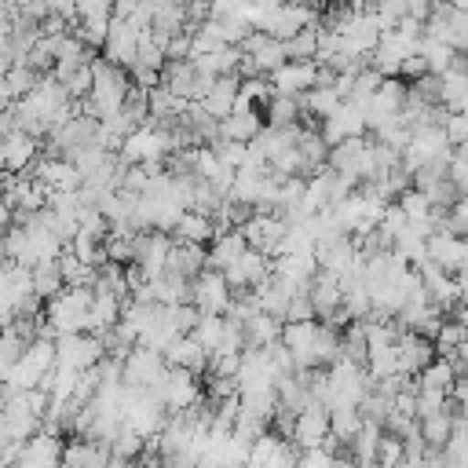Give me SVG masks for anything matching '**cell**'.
I'll return each instance as SVG.
<instances>
[{
	"label": "cell",
	"mask_w": 468,
	"mask_h": 468,
	"mask_svg": "<svg viewBox=\"0 0 468 468\" xmlns=\"http://www.w3.org/2000/svg\"><path fill=\"white\" fill-rule=\"evenodd\" d=\"M48 303V322L55 333H84L88 329V303H91V285H62Z\"/></svg>",
	"instance_id": "6da1fadb"
},
{
	"label": "cell",
	"mask_w": 468,
	"mask_h": 468,
	"mask_svg": "<svg viewBox=\"0 0 468 468\" xmlns=\"http://www.w3.org/2000/svg\"><path fill=\"white\" fill-rule=\"evenodd\" d=\"M51 362H55V340L33 336V340H26L22 355L7 366L4 384H11V388H33V384H40V377L51 369Z\"/></svg>",
	"instance_id": "7a4b0ae2"
},
{
	"label": "cell",
	"mask_w": 468,
	"mask_h": 468,
	"mask_svg": "<svg viewBox=\"0 0 468 468\" xmlns=\"http://www.w3.org/2000/svg\"><path fill=\"white\" fill-rule=\"evenodd\" d=\"M150 391L161 399V406H165L168 413H176V410H186L190 402L201 399V377L190 373V369H183V366H165L161 380H157Z\"/></svg>",
	"instance_id": "3957f363"
},
{
	"label": "cell",
	"mask_w": 468,
	"mask_h": 468,
	"mask_svg": "<svg viewBox=\"0 0 468 468\" xmlns=\"http://www.w3.org/2000/svg\"><path fill=\"white\" fill-rule=\"evenodd\" d=\"M165 373V355L157 347H146V344H135L124 358H121V384L124 388H154Z\"/></svg>",
	"instance_id": "277c9868"
},
{
	"label": "cell",
	"mask_w": 468,
	"mask_h": 468,
	"mask_svg": "<svg viewBox=\"0 0 468 468\" xmlns=\"http://www.w3.org/2000/svg\"><path fill=\"white\" fill-rule=\"evenodd\" d=\"M190 303H194L201 314H223L227 303H230V285H227L223 271L201 267V271L190 278Z\"/></svg>",
	"instance_id": "5b68a950"
},
{
	"label": "cell",
	"mask_w": 468,
	"mask_h": 468,
	"mask_svg": "<svg viewBox=\"0 0 468 468\" xmlns=\"http://www.w3.org/2000/svg\"><path fill=\"white\" fill-rule=\"evenodd\" d=\"M102 340L95 333H58L55 336V362L62 366H73V369H84V366H95L102 358Z\"/></svg>",
	"instance_id": "8992f818"
},
{
	"label": "cell",
	"mask_w": 468,
	"mask_h": 468,
	"mask_svg": "<svg viewBox=\"0 0 468 468\" xmlns=\"http://www.w3.org/2000/svg\"><path fill=\"white\" fill-rule=\"evenodd\" d=\"M238 230H241V238H245V245H249V249H260V252L274 256V252H278L282 234L289 230V223H285L278 212H252Z\"/></svg>",
	"instance_id": "52a82bcc"
},
{
	"label": "cell",
	"mask_w": 468,
	"mask_h": 468,
	"mask_svg": "<svg viewBox=\"0 0 468 468\" xmlns=\"http://www.w3.org/2000/svg\"><path fill=\"white\" fill-rule=\"evenodd\" d=\"M325 435H329V410H325L318 399H311L307 406L296 410L289 442H292L296 450H303V446H318Z\"/></svg>",
	"instance_id": "ba28073f"
},
{
	"label": "cell",
	"mask_w": 468,
	"mask_h": 468,
	"mask_svg": "<svg viewBox=\"0 0 468 468\" xmlns=\"http://www.w3.org/2000/svg\"><path fill=\"white\" fill-rule=\"evenodd\" d=\"M424 249H428V260H435V263H439L442 271H450V274L464 271V263H468V245H464L461 234L431 230V234L424 238Z\"/></svg>",
	"instance_id": "9c48e42d"
},
{
	"label": "cell",
	"mask_w": 468,
	"mask_h": 468,
	"mask_svg": "<svg viewBox=\"0 0 468 468\" xmlns=\"http://www.w3.org/2000/svg\"><path fill=\"white\" fill-rule=\"evenodd\" d=\"M40 154V139L29 135V132H18L11 128L4 139H0V172H26Z\"/></svg>",
	"instance_id": "30bf717a"
},
{
	"label": "cell",
	"mask_w": 468,
	"mask_h": 468,
	"mask_svg": "<svg viewBox=\"0 0 468 468\" xmlns=\"http://www.w3.org/2000/svg\"><path fill=\"white\" fill-rule=\"evenodd\" d=\"M314 73H318L314 58H311V62H292V58H285L282 66H274V69L267 73V84H271L274 95H300V91H307V88L314 84Z\"/></svg>",
	"instance_id": "8fae6325"
},
{
	"label": "cell",
	"mask_w": 468,
	"mask_h": 468,
	"mask_svg": "<svg viewBox=\"0 0 468 468\" xmlns=\"http://www.w3.org/2000/svg\"><path fill=\"white\" fill-rule=\"evenodd\" d=\"M362 132H366V121L347 99H340V106L318 121V135H322L325 146H333V143H340L347 135H362Z\"/></svg>",
	"instance_id": "7c38bea8"
},
{
	"label": "cell",
	"mask_w": 468,
	"mask_h": 468,
	"mask_svg": "<svg viewBox=\"0 0 468 468\" xmlns=\"http://www.w3.org/2000/svg\"><path fill=\"white\" fill-rule=\"evenodd\" d=\"M271 274V256L267 252H260V249H249L245 245V252L234 260V263H227L223 267V278H227V285L230 289H245V285H256L260 278H267Z\"/></svg>",
	"instance_id": "4fadbf2b"
},
{
	"label": "cell",
	"mask_w": 468,
	"mask_h": 468,
	"mask_svg": "<svg viewBox=\"0 0 468 468\" xmlns=\"http://www.w3.org/2000/svg\"><path fill=\"white\" fill-rule=\"evenodd\" d=\"M161 355H165V366H183V369H190V373H205V362H208V351L190 336V333H176L165 347H161Z\"/></svg>",
	"instance_id": "5bb4252c"
},
{
	"label": "cell",
	"mask_w": 468,
	"mask_h": 468,
	"mask_svg": "<svg viewBox=\"0 0 468 468\" xmlns=\"http://www.w3.org/2000/svg\"><path fill=\"white\" fill-rule=\"evenodd\" d=\"M395 351H399V369H402V373H420V369L435 358L431 340L420 336V333H413V329H399Z\"/></svg>",
	"instance_id": "9a60e30c"
},
{
	"label": "cell",
	"mask_w": 468,
	"mask_h": 468,
	"mask_svg": "<svg viewBox=\"0 0 468 468\" xmlns=\"http://www.w3.org/2000/svg\"><path fill=\"white\" fill-rule=\"evenodd\" d=\"M135 40H139V33L124 18H110L106 40H102V58H110L113 66H124L128 69V62L135 58Z\"/></svg>",
	"instance_id": "2e32d148"
},
{
	"label": "cell",
	"mask_w": 468,
	"mask_h": 468,
	"mask_svg": "<svg viewBox=\"0 0 468 468\" xmlns=\"http://www.w3.org/2000/svg\"><path fill=\"white\" fill-rule=\"evenodd\" d=\"M58 461L69 464V468H106V461H110V442L77 435L69 446H62V457H58Z\"/></svg>",
	"instance_id": "e0dca14e"
},
{
	"label": "cell",
	"mask_w": 468,
	"mask_h": 468,
	"mask_svg": "<svg viewBox=\"0 0 468 468\" xmlns=\"http://www.w3.org/2000/svg\"><path fill=\"white\" fill-rule=\"evenodd\" d=\"M234 99H238V73H216V80H212V88L197 99L201 102V110L208 113V117H227L230 110H234Z\"/></svg>",
	"instance_id": "ac0fdd59"
},
{
	"label": "cell",
	"mask_w": 468,
	"mask_h": 468,
	"mask_svg": "<svg viewBox=\"0 0 468 468\" xmlns=\"http://www.w3.org/2000/svg\"><path fill=\"white\" fill-rule=\"evenodd\" d=\"M241 252H245V238H241V230H238V227L216 230V234L208 238V249H205V267L223 271V267H227V263H234Z\"/></svg>",
	"instance_id": "d6986e66"
},
{
	"label": "cell",
	"mask_w": 468,
	"mask_h": 468,
	"mask_svg": "<svg viewBox=\"0 0 468 468\" xmlns=\"http://www.w3.org/2000/svg\"><path fill=\"white\" fill-rule=\"evenodd\" d=\"M307 296L314 303V318H325L336 303H340V278L325 267H314L311 282H307Z\"/></svg>",
	"instance_id": "ffe728a7"
},
{
	"label": "cell",
	"mask_w": 468,
	"mask_h": 468,
	"mask_svg": "<svg viewBox=\"0 0 468 468\" xmlns=\"http://www.w3.org/2000/svg\"><path fill=\"white\" fill-rule=\"evenodd\" d=\"M366 143H369V135H366V132H362V135H347V139L333 143V146L325 150V165L358 179V161H362V154H366Z\"/></svg>",
	"instance_id": "44dd1931"
},
{
	"label": "cell",
	"mask_w": 468,
	"mask_h": 468,
	"mask_svg": "<svg viewBox=\"0 0 468 468\" xmlns=\"http://www.w3.org/2000/svg\"><path fill=\"white\" fill-rule=\"evenodd\" d=\"M201 267H205V245H194V241H172L168 245V256H165V271L168 274L194 278Z\"/></svg>",
	"instance_id": "7402d4cb"
},
{
	"label": "cell",
	"mask_w": 468,
	"mask_h": 468,
	"mask_svg": "<svg viewBox=\"0 0 468 468\" xmlns=\"http://www.w3.org/2000/svg\"><path fill=\"white\" fill-rule=\"evenodd\" d=\"M260 128H263V113H260V106L230 110L227 117H219V135H223V139H238V143H249V139H252Z\"/></svg>",
	"instance_id": "603a6c76"
},
{
	"label": "cell",
	"mask_w": 468,
	"mask_h": 468,
	"mask_svg": "<svg viewBox=\"0 0 468 468\" xmlns=\"http://www.w3.org/2000/svg\"><path fill=\"white\" fill-rule=\"evenodd\" d=\"M212 234H216L212 216H201V212H194V208H183L179 219H176L172 230H168L172 241H194V245H208Z\"/></svg>",
	"instance_id": "cb8c5ba5"
},
{
	"label": "cell",
	"mask_w": 468,
	"mask_h": 468,
	"mask_svg": "<svg viewBox=\"0 0 468 468\" xmlns=\"http://www.w3.org/2000/svg\"><path fill=\"white\" fill-rule=\"evenodd\" d=\"M241 333H245V347H263V344L278 340L282 318H278V314H267V311H252V314L241 322Z\"/></svg>",
	"instance_id": "d4e9b609"
},
{
	"label": "cell",
	"mask_w": 468,
	"mask_h": 468,
	"mask_svg": "<svg viewBox=\"0 0 468 468\" xmlns=\"http://www.w3.org/2000/svg\"><path fill=\"white\" fill-rule=\"evenodd\" d=\"M296 102H300V113H307V117L322 121L325 113H333V110L340 106V95H336L333 88H325V84H311L307 91H300V95H296Z\"/></svg>",
	"instance_id": "484cf974"
},
{
	"label": "cell",
	"mask_w": 468,
	"mask_h": 468,
	"mask_svg": "<svg viewBox=\"0 0 468 468\" xmlns=\"http://www.w3.org/2000/svg\"><path fill=\"white\" fill-rule=\"evenodd\" d=\"M117 314H121V300L117 296H110V292H95L91 289V303H88V333H102V329H110L113 322H117Z\"/></svg>",
	"instance_id": "4316f807"
},
{
	"label": "cell",
	"mask_w": 468,
	"mask_h": 468,
	"mask_svg": "<svg viewBox=\"0 0 468 468\" xmlns=\"http://www.w3.org/2000/svg\"><path fill=\"white\" fill-rule=\"evenodd\" d=\"M333 358H340V329H333L329 322H322L311 336V362L314 366H329Z\"/></svg>",
	"instance_id": "83f0119b"
},
{
	"label": "cell",
	"mask_w": 468,
	"mask_h": 468,
	"mask_svg": "<svg viewBox=\"0 0 468 468\" xmlns=\"http://www.w3.org/2000/svg\"><path fill=\"white\" fill-rule=\"evenodd\" d=\"M282 48H285V58H292V62H311V58L318 55V26L296 29L292 37L282 40Z\"/></svg>",
	"instance_id": "f1b7e54d"
},
{
	"label": "cell",
	"mask_w": 468,
	"mask_h": 468,
	"mask_svg": "<svg viewBox=\"0 0 468 468\" xmlns=\"http://www.w3.org/2000/svg\"><path fill=\"white\" fill-rule=\"evenodd\" d=\"M464 88H468V73H461V69L439 73V106L442 110H464Z\"/></svg>",
	"instance_id": "f546056e"
},
{
	"label": "cell",
	"mask_w": 468,
	"mask_h": 468,
	"mask_svg": "<svg viewBox=\"0 0 468 468\" xmlns=\"http://www.w3.org/2000/svg\"><path fill=\"white\" fill-rule=\"evenodd\" d=\"M296 117H300V102H296V95H267V102H263V124H274V128H282V124H296Z\"/></svg>",
	"instance_id": "4dcf8cb0"
},
{
	"label": "cell",
	"mask_w": 468,
	"mask_h": 468,
	"mask_svg": "<svg viewBox=\"0 0 468 468\" xmlns=\"http://www.w3.org/2000/svg\"><path fill=\"white\" fill-rule=\"evenodd\" d=\"M358 424H362V417H358L355 402H336V406H329V435H336L344 446L351 442V435L358 431Z\"/></svg>",
	"instance_id": "1f68e13d"
},
{
	"label": "cell",
	"mask_w": 468,
	"mask_h": 468,
	"mask_svg": "<svg viewBox=\"0 0 468 468\" xmlns=\"http://www.w3.org/2000/svg\"><path fill=\"white\" fill-rule=\"evenodd\" d=\"M29 285L40 300H51L58 289H62V274H58V263L55 260H44V263H33L29 267Z\"/></svg>",
	"instance_id": "d6a6232c"
},
{
	"label": "cell",
	"mask_w": 468,
	"mask_h": 468,
	"mask_svg": "<svg viewBox=\"0 0 468 468\" xmlns=\"http://www.w3.org/2000/svg\"><path fill=\"white\" fill-rule=\"evenodd\" d=\"M55 263H58V274H62V285H91V278H95V267H88V263H80L66 245H62V252L55 256Z\"/></svg>",
	"instance_id": "836d02e7"
},
{
	"label": "cell",
	"mask_w": 468,
	"mask_h": 468,
	"mask_svg": "<svg viewBox=\"0 0 468 468\" xmlns=\"http://www.w3.org/2000/svg\"><path fill=\"white\" fill-rule=\"evenodd\" d=\"M417 51H420V58H424L428 73H446V69H450V58H453V48H450V44L431 40V37H424V33H420Z\"/></svg>",
	"instance_id": "e575fe53"
},
{
	"label": "cell",
	"mask_w": 468,
	"mask_h": 468,
	"mask_svg": "<svg viewBox=\"0 0 468 468\" xmlns=\"http://www.w3.org/2000/svg\"><path fill=\"white\" fill-rule=\"evenodd\" d=\"M44 73H37L33 66H26V62H11L7 69H4V80H7V88H11V95L18 99V95H26L37 80H40Z\"/></svg>",
	"instance_id": "d590c367"
},
{
	"label": "cell",
	"mask_w": 468,
	"mask_h": 468,
	"mask_svg": "<svg viewBox=\"0 0 468 468\" xmlns=\"http://www.w3.org/2000/svg\"><path fill=\"white\" fill-rule=\"evenodd\" d=\"M373 464H380V468H402V439L395 431H380Z\"/></svg>",
	"instance_id": "8d00e7d4"
},
{
	"label": "cell",
	"mask_w": 468,
	"mask_h": 468,
	"mask_svg": "<svg viewBox=\"0 0 468 468\" xmlns=\"http://www.w3.org/2000/svg\"><path fill=\"white\" fill-rule=\"evenodd\" d=\"M219 333H223V314H197V322H194V329H190V336H194L205 351L216 347Z\"/></svg>",
	"instance_id": "74e56055"
},
{
	"label": "cell",
	"mask_w": 468,
	"mask_h": 468,
	"mask_svg": "<svg viewBox=\"0 0 468 468\" xmlns=\"http://www.w3.org/2000/svg\"><path fill=\"white\" fill-rule=\"evenodd\" d=\"M395 205L406 212V219H417V216H428V212H431L428 194H424V190H417V186H406V190L395 197Z\"/></svg>",
	"instance_id": "f35d334b"
},
{
	"label": "cell",
	"mask_w": 468,
	"mask_h": 468,
	"mask_svg": "<svg viewBox=\"0 0 468 468\" xmlns=\"http://www.w3.org/2000/svg\"><path fill=\"white\" fill-rule=\"evenodd\" d=\"M238 95H241L245 102H252V106H263L267 95H271V84H267L263 73H256V77H238Z\"/></svg>",
	"instance_id": "ab89813d"
},
{
	"label": "cell",
	"mask_w": 468,
	"mask_h": 468,
	"mask_svg": "<svg viewBox=\"0 0 468 468\" xmlns=\"http://www.w3.org/2000/svg\"><path fill=\"white\" fill-rule=\"evenodd\" d=\"M62 88H66V95L77 102V99H84L88 91H91V66L88 62H80L77 69H69V77L66 80H58Z\"/></svg>",
	"instance_id": "60d3db41"
},
{
	"label": "cell",
	"mask_w": 468,
	"mask_h": 468,
	"mask_svg": "<svg viewBox=\"0 0 468 468\" xmlns=\"http://www.w3.org/2000/svg\"><path fill=\"white\" fill-rule=\"evenodd\" d=\"M442 135H446L450 146H453V143H468V117H464V110H446V117H442Z\"/></svg>",
	"instance_id": "b9f144b4"
},
{
	"label": "cell",
	"mask_w": 468,
	"mask_h": 468,
	"mask_svg": "<svg viewBox=\"0 0 468 468\" xmlns=\"http://www.w3.org/2000/svg\"><path fill=\"white\" fill-rule=\"evenodd\" d=\"M303 318H314V303H311L307 289L303 292H292L289 303H285V311H282V322H303Z\"/></svg>",
	"instance_id": "7bdbcfd3"
},
{
	"label": "cell",
	"mask_w": 468,
	"mask_h": 468,
	"mask_svg": "<svg viewBox=\"0 0 468 468\" xmlns=\"http://www.w3.org/2000/svg\"><path fill=\"white\" fill-rule=\"evenodd\" d=\"M402 227H406V212H402L395 201H388L384 212H380V219H377V230H384L388 238H395Z\"/></svg>",
	"instance_id": "ee69618b"
},
{
	"label": "cell",
	"mask_w": 468,
	"mask_h": 468,
	"mask_svg": "<svg viewBox=\"0 0 468 468\" xmlns=\"http://www.w3.org/2000/svg\"><path fill=\"white\" fill-rule=\"evenodd\" d=\"M77 18H110V0H73Z\"/></svg>",
	"instance_id": "f6af8a7d"
},
{
	"label": "cell",
	"mask_w": 468,
	"mask_h": 468,
	"mask_svg": "<svg viewBox=\"0 0 468 468\" xmlns=\"http://www.w3.org/2000/svg\"><path fill=\"white\" fill-rule=\"evenodd\" d=\"M420 73H428L420 51H410V55L399 58V77H402V80H413V77H420Z\"/></svg>",
	"instance_id": "bcb514c9"
},
{
	"label": "cell",
	"mask_w": 468,
	"mask_h": 468,
	"mask_svg": "<svg viewBox=\"0 0 468 468\" xmlns=\"http://www.w3.org/2000/svg\"><path fill=\"white\" fill-rule=\"evenodd\" d=\"M48 15H58V18H66L69 26L77 22V11H73V0H48Z\"/></svg>",
	"instance_id": "7dc6e473"
},
{
	"label": "cell",
	"mask_w": 468,
	"mask_h": 468,
	"mask_svg": "<svg viewBox=\"0 0 468 468\" xmlns=\"http://www.w3.org/2000/svg\"><path fill=\"white\" fill-rule=\"evenodd\" d=\"M139 7V0H110V18H128Z\"/></svg>",
	"instance_id": "c3c4849f"
},
{
	"label": "cell",
	"mask_w": 468,
	"mask_h": 468,
	"mask_svg": "<svg viewBox=\"0 0 468 468\" xmlns=\"http://www.w3.org/2000/svg\"><path fill=\"white\" fill-rule=\"evenodd\" d=\"M11 99H15V95H11V88H7V80H4V73H0V110H4Z\"/></svg>",
	"instance_id": "681fc988"
},
{
	"label": "cell",
	"mask_w": 468,
	"mask_h": 468,
	"mask_svg": "<svg viewBox=\"0 0 468 468\" xmlns=\"http://www.w3.org/2000/svg\"><path fill=\"white\" fill-rule=\"evenodd\" d=\"M7 227H11V208H7L4 201H0V234H4Z\"/></svg>",
	"instance_id": "f907efd6"
},
{
	"label": "cell",
	"mask_w": 468,
	"mask_h": 468,
	"mask_svg": "<svg viewBox=\"0 0 468 468\" xmlns=\"http://www.w3.org/2000/svg\"><path fill=\"white\" fill-rule=\"evenodd\" d=\"M442 4H450V7H468V0H442Z\"/></svg>",
	"instance_id": "816d5d0a"
},
{
	"label": "cell",
	"mask_w": 468,
	"mask_h": 468,
	"mask_svg": "<svg viewBox=\"0 0 468 468\" xmlns=\"http://www.w3.org/2000/svg\"><path fill=\"white\" fill-rule=\"evenodd\" d=\"M0 201H4V172H0Z\"/></svg>",
	"instance_id": "f5cc1de1"
}]
</instances>
